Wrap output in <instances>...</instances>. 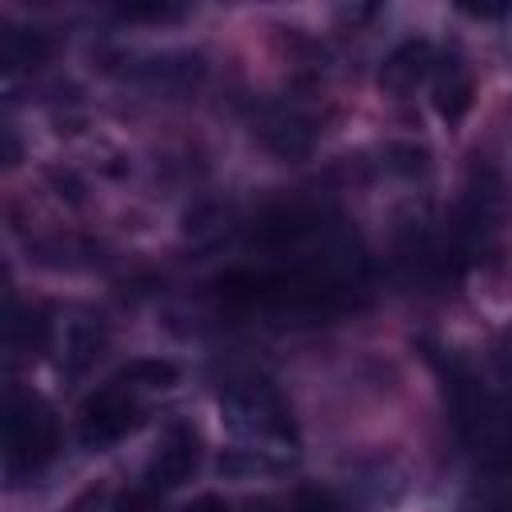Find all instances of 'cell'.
I'll list each match as a JSON object with an SVG mask.
<instances>
[{"mask_svg":"<svg viewBox=\"0 0 512 512\" xmlns=\"http://www.w3.org/2000/svg\"><path fill=\"white\" fill-rule=\"evenodd\" d=\"M284 512H332V508H328V500H320V496H300V500H292Z\"/></svg>","mask_w":512,"mask_h":512,"instance_id":"5bb4252c","label":"cell"},{"mask_svg":"<svg viewBox=\"0 0 512 512\" xmlns=\"http://www.w3.org/2000/svg\"><path fill=\"white\" fill-rule=\"evenodd\" d=\"M436 76H432V104L444 120H460L472 104V76L460 60H436Z\"/></svg>","mask_w":512,"mask_h":512,"instance_id":"52a82bcc","label":"cell"},{"mask_svg":"<svg viewBox=\"0 0 512 512\" xmlns=\"http://www.w3.org/2000/svg\"><path fill=\"white\" fill-rule=\"evenodd\" d=\"M436 72V52L428 40H404L396 44L380 64V88L388 96H408L416 84H424Z\"/></svg>","mask_w":512,"mask_h":512,"instance_id":"8992f818","label":"cell"},{"mask_svg":"<svg viewBox=\"0 0 512 512\" xmlns=\"http://www.w3.org/2000/svg\"><path fill=\"white\" fill-rule=\"evenodd\" d=\"M48 52H52V44H48L44 32H32V28H4L0 32V64L8 72H20V68L40 64Z\"/></svg>","mask_w":512,"mask_h":512,"instance_id":"ba28073f","label":"cell"},{"mask_svg":"<svg viewBox=\"0 0 512 512\" xmlns=\"http://www.w3.org/2000/svg\"><path fill=\"white\" fill-rule=\"evenodd\" d=\"M492 368H496V376L512 388V324H504V328L496 332V340H492Z\"/></svg>","mask_w":512,"mask_h":512,"instance_id":"8fae6325","label":"cell"},{"mask_svg":"<svg viewBox=\"0 0 512 512\" xmlns=\"http://www.w3.org/2000/svg\"><path fill=\"white\" fill-rule=\"evenodd\" d=\"M196 464H200V432L192 424L176 420L156 440V452L148 460L144 480H148V488H176L196 472Z\"/></svg>","mask_w":512,"mask_h":512,"instance_id":"5b68a950","label":"cell"},{"mask_svg":"<svg viewBox=\"0 0 512 512\" xmlns=\"http://www.w3.org/2000/svg\"><path fill=\"white\" fill-rule=\"evenodd\" d=\"M444 396L472 460L484 464L488 472H508L512 468V404L492 388H484L456 360L444 364Z\"/></svg>","mask_w":512,"mask_h":512,"instance_id":"6da1fadb","label":"cell"},{"mask_svg":"<svg viewBox=\"0 0 512 512\" xmlns=\"http://www.w3.org/2000/svg\"><path fill=\"white\" fill-rule=\"evenodd\" d=\"M100 500H104V492H100V488H88V492H80L68 508H60V512H96V508H100Z\"/></svg>","mask_w":512,"mask_h":512,"instance_id":"4fadbf2b","label":"cell"},{"mask_svg":"<svg viewBox=\"0 0 512 512\" xmlns=\"http://www.w3.org/2000/svg\"><path fill=\"white\" fill-rule=\"evenodd\" d=\"M116 380H128V388H168L176 380L172 360H132Z\"/></svg>","mask_w":512,"mask_h":512,"instance_id":"30bf717a","label":"cell"},{"mask_svg":"<svg viewBox=\"0 0 512 512\" xmlns=\"http://www.w3.org/2000/svg\"><path fill=\"white\" fill-rule=\"evenodd\" d=\"M60 448V424L44 396L12 388L4 400V460L8 472H36Z\"/></svg>","mask_w":512,"mask_h":512,"instance_id":"7a4b0ae2","label":"cell"},{"mask_svg":"<svg viewBox=\"0 0 512 512\" xmlns=\"http://www.w3.org/2000/svg\"><path fill=\"white\" fill-rule=\"evenodd\" d=\"M116 12L124 20H176L180 16V8H172V4H124Z\"/></svg>","mask_w":512,"mask_h":512,"instance_id":"7c38bea8","label":"cell"},{"mask_svg":"<svg viewBox=\"0 0 512 512\" xmlns=\"http://www.w3.org/2000/svg\"><path fill=\"white\" fill-rule=\"evenodd\" d=\"M264 140H268L276 152L292 156V152H304V148H308V140H312V128H308V120H300L296 112H280L276 120H268V128H264Z\"/></svg>","mask_w":512,"mask_h":512,"instance_id":"9c48e42d","label":"cell"},{"mask_svg":"<svg viewBox=\"0 0 512 512\" xmlns=\"http://www.w3.org/2000/svg\"><path fill=\"white\" fill-rule=\"evenodd\" d=\"M184 512H228V504H224L220 496H200V500H192Z\"/></svg>","mask_w":512,"mask_h":512,"instance_id":"9a60e30c","label":"cell"},{"mask_svg":"<svg viewBox=\"0 0 512 512\" xmlns=\"http://www.w3.org/2000/svg\"><path fill=\"white\" fill-rule=\"evenodd\" d=\"M220 412H224V420L236 436L256 440V444H288L296 436L284 396L264 376L232 380L220 392Z\"/></svg>","mask_w":512,"mask_h":512,"instance_id":"3957f363","label":"cell"},{"mask_svg":"<svg viewBox=\"0 0 512 512\" xmlns=\"http://www.w3.org/2000/svg\"><path fill=\"white\" fill-rule=\"evenodd\" d=\"M140 420V408L128 392L124 380H112L104 384L100 392H92L84 404H80V420H76V432L88 448H104V444H116L120 436H128Z\"/></svg>","mask_w":512,"mask_h":512,"instance_id":"277c9868","label":"cell"}]
</instances>
